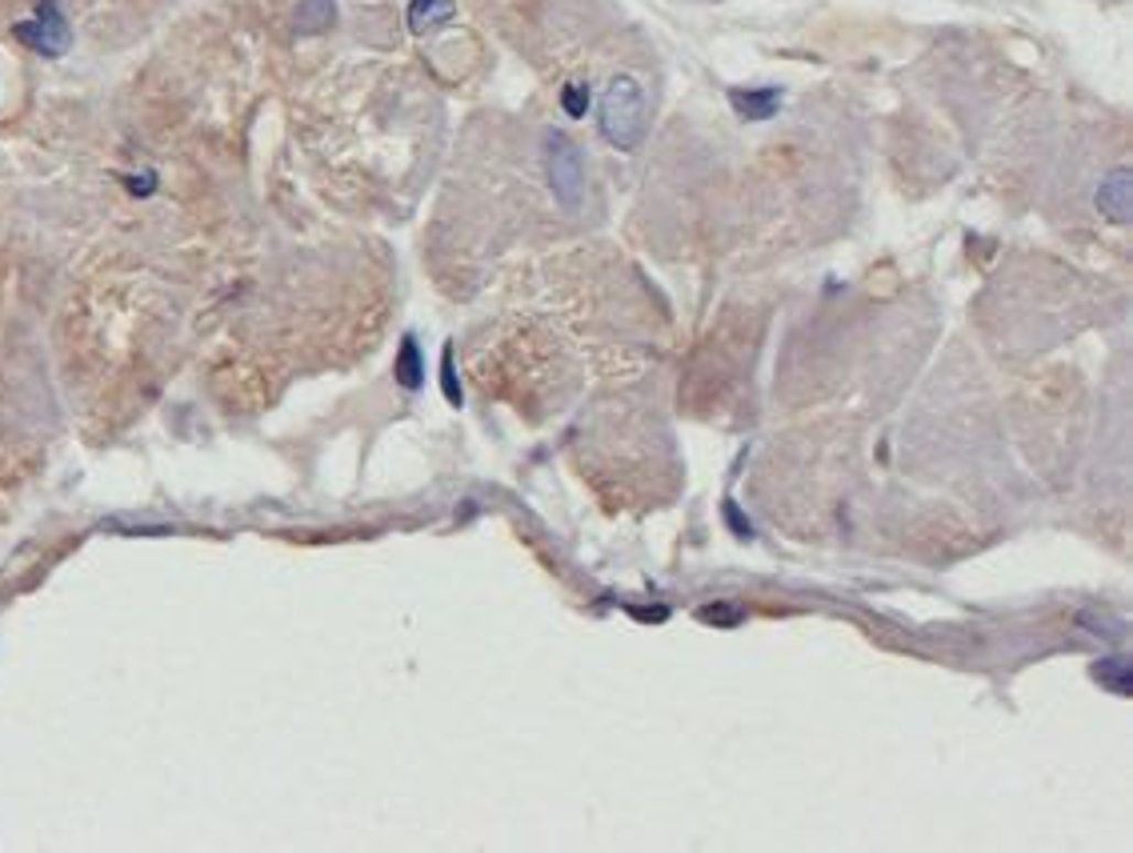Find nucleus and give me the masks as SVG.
<instances>
[{
  "instance_id": "obj_1",
  "label": "nucleus",
  "mask_w": 1133,
  "mask_h": 853,
  "mask_svg": "<svg viewBox=\"0 0 1133 853\" xmlns=\"http://www.w3.org/2000/svg\"><path fill=\"white\" fill-rule=\"evenodd\" d=\"M601 133L621 153H633L645 136V89L629 73L609 80L606 97H601Z\"/></svg>"
},
{
  "instance_id": "obj_2",
  "label": "nucleus",
  "mask_w": 1133,
  "mask_h": 853,
  "mask_svg": "<svg viewBox=\"0 0 1133 853\" xmlns=\"http://www.w3.org/2000/svg\"><path fill=\"white\" fill-rule=\"evenodd\" d=\"M12 33H17V41L24 48H33L41 56H65L68 45H73V29H68L65 12H61L56 0H36V17L21 21Z\"/></svg>"
},
{
  "instance_id": "obj_3",
  "label": "nucleus",
  "mask_w": 1133,
  "mask_h": 853,
  "mask_svg": "<svg viewBox=\"0 0 1133 853\" xmlns=\"http://www.w3.org/2000/svg\"><path fill=\"white\" fill-rule=\"evenodd\" d=\"M545 165H549V185L557 193V200L565 209H577V200L585 193V168L577 144L565 133H549L545 136Z\"/></svg>"
},
{
  "instance_id": "obj_4",
  "label": "nucleus",
  "mask_w": 1133,
  "mask_h": 853,
  "mask_svg": "<svg viewBox=\"0 0 1133 853\" xmlns=\"http://www.w3.org/2000/svg\"><path fill=\"white\" fill-rule=\"evenodd\" d=\"M1098 209L1110 217L1113 225L1130 221V168H1113L1105 185L1098 189Z\"/></svg>"
},
{
  "instance_id": "obj_5",
  "label": "nucleus",
  "mask_w": 1133,
  "mask_h": 853,
  "mask_svg": "<svg viewBox=\"0 0 1133 853\" xmlns=\"http://www.w3.org/2000/svg\"><path fill=\"white\" fill-rule=\"evenodd\" d=\"M729 105L738 117L745 121H770L773 112L782 109V92L777 89H733L729 92Z\"/></svg>"
},
{
  "instance_id": "obj_6",
  "label": "nucleus",
  "mask_w": 1133,
  "mask_h": 853,
  "mask_svg": "<svg viewBox=\"0 0 1133 853\" xmlns=\"http://www.w3.org/2000/svg\"><path fill=\"white\" fill-rule=\"evenodd\" d=\"M457 12L453 0H408V29L413 33H429L437 24H445Z\"/></svg>"
},
{
  "instance_id": "obj_7",
  "label": "nucleus",
  "mask_w": 1133,
  "mask_h": 853,
  "mask_svg": "<svg viewBox=\"0 0 1133 853\" xmlns=\"http://www.w3.org/2000/svg\"><path fill=\"white\" fill-rule=\"evenodd\" d=\"M337 21V4L333 0H301L297 12H293V24L297 33H325Z\"/></svg>"
},
{
  "instance_id": "obj_8",
  "label": "nucleus",
  "mask_w": 1133,
  "mask_h": 853,
  "mask_svg": "<svg viewBox=\"0 0 1133 853\" xmlns=\"http://www.w3.org/2000/svg\"><path fill=\"white\" fill-rule=\"evenodd\" d=\"M393 378L401 381L405 389H421V381H425V361H421L417 337H405V341H401V353H396Z\"/></svg>"
},
{
  "instance_id": "obj_9",
  "label": "nucleus",
  "mask_w": 1133,
  "mask_h": 853,
  "mask_svg": "<svg viewBox=\"0 0 1133 853\" xmlns=\"http://www.w3.org/2000/svg\"><path fill=\"white\" fill-rule=\"evenodd\" d=\"M1093 677H1098L1105 689H1113V693H1130V665L1125 661H1101L1098 669H1093Z\"/></svg>"
},
{
  "instance_id": "obj_10",
  "label": "nucleus",
  "mask_w": 1133,
  "mask_h": 853,
  "mask_svg": "<svg viewBox=\"0 0 1133 853\" xmlns=\"http://www.w3.org/2000/svg\"><path fill=\"white\" fill-rule=\"evenodd\" d=\"M440 389H445V401H449L453 409H461L465 393H461V381H457V369H453V349L440 353Z\"/></svg>"
},
{
  "instance_id": "obj_11",
  "label": "nucleus",
  "mask_w": 1133,
  "mask_h": 853,
  "mask_svg": "<svg viewBox=\"0 0 1133 853\" xmlns=\"http://www.w3.org/2000/svg\"><path fill=\"white\" fill-rule=\"evenodd\" d=\"M562 109L569 112V117H585V112H589V89H585V85H565Z\"/></svg>"
},
{
  "instance_id": "obj_12",
  "label": "nucleus",
  "mask_w": 1133,
  "mask_h": 853,
  "mask_svg": "<svg viewBox=\"0 0 1133 853\" xmlns=\"http://www.w3.org/2000/svg\"><path fill=\"white\" fill-rule=\"evenodd\" d=\"M124 185H129L132 197H149L156 189V177L153 173H141V177H124Z\"/></svg>"
}]
</instances>
